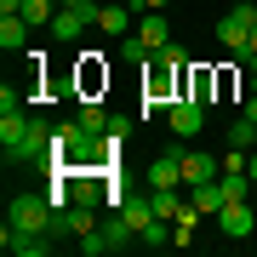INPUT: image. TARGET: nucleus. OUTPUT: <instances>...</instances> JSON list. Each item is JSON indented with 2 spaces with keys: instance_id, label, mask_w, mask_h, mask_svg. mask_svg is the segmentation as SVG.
Wrapping results in <instances>:
<instances>
[{
  "instance_id": "1",
  "label": "nucleus",
  "mask_w": 257,
  "mask_h": 257,
  "mask_svg": "<svg viewBox=\"0 0 257 257\" xmlns=\"http://www.w3.org/2000/svg\"><path fill=\"white\" fill-rule=\"evenodd\" d=\"M183 74L189 63H177V57H149V74H143V114H160V109H172L177 97H183Z\"/></svg>"
},
{
  "instance_id": "2",
  "label": "nucleus",
  "mask_w": 257,
  "mask_h": 257,
  "mask_svg": "<svg viewBox=\"0 0 257 257\" xmlns=\"http://www.w3.org/2000/svg\"><path fill=\"white\" fill-rule=\"evenodd\" d=\"M6 229H18V234H52L57 229V211H52L46 194H12Z\"/></svg>"
},
{
  "instance_id": "3",
  "label": "nucleus",
  "mask_w": 257,
  "mask_h": 257,
  "mask_svg": "<svg viewBox=\"0 0 257 257\" xmlns=\"http://www.w3.org/2000/svg\"><path fill=\"white\" fill-rule=\"evenodd\" d=\"M166 120H172V138L183 143V138H200V126H206V103L200 97H177L172 109H166Z\"/></svg>"
},
{
  "instance_id": "4",
  "label": "nucleus",
  "mask_w": 257,
  "mask_h": 257,
  "mask_svg": "<svg viewBox=\"0 0 257 257\" xmlns=\"http://www.w3.org/2000/svg\"><path fill=\"white\" fill-rule=\"evenodd\" d=\"M251 29H257V23H251V12H246V6H234L229 18H217V46H223V52H240V46L251 40Z\"/></svg>"
},
{
  "instance_id": "5",
  "label": "nucleus",
  "mask_w": 257,
  "mask_h": 257,
  "mask_svg": "<svg viewBox=\"0 0 257 257\" xmlns=\"http://www.w3.org/2000/svg\"><path fill=\"white\" fill-rule=\"evenodd\" d=\"M177 166H183V189H194V183H211V177H223V166L211 160V155H200V149H177Z\"/></svg>"
},
{
  "instance_id": "6",
  "label": "nucleus",
  "mask_w": 257,
  "mask_h": 257,
  "mask_svg": "<svg viewBox=\"0 0 257 257\" xmlns=\"http://www.w3.org/2000/svg\"><path fill=\"white\" fill-rule=\"evenodd\" d=\"M86 29H92V18H86V12L57 6V18H52V40H57V46H74V40H80Z\"/></svg>"
},
{
  "instance_id": "7",
  "label": "nucleus",
  "mask_w": 257,
  "mask_h": 257,
  "mask_svg": "<svg viewBox=\"0 0 257 257\" xmlns=\"http://www.w3.org/2000/svg\"><path fill=\"white\" fill-rule=\"evenodd\" d=\"M149 189H183V166H177V149L149 160Z\"/></svg>"
},
{
  "instance_id": "8",
  "label": "nucleus",
  "mask_w": 257,
  "mask_h": 257,
  "mask_svg": "<svg viewBox=\"0 0 257 257\" xmlns=\"http://www.w3.org/2000/svg\"><path fill=\"white\" fill-rule=\"evenodd\" d=\"M97 229V206H80V200H74L69 211H57V229L52 234H74V240H80V234H92Z\"/></svg>"
},
{
  "instance_id": "9",
  "label": "nucleus",
  "mask_w": 257,
  "mask_h": 257,
  "mask_svg": "<svg viewBox=\"0 0 257 257\" xmlns=\"http://www.w3.org/2000/svg\"><path fill=\"white\" fill-rule=\"evenodd\" d=\"M29 120H35V114H23V103H18V109H0V149H6V155L29 138Z\"/></svg>"
},
{
  "instance_id": "10",
  "label": "nucleus",
  "mask_w": 257,
  "mask_h": 257,
  "mask_svg": "<svg viewBox=\"0 0 257 257\" xmlns=\"http://www.w3.org/2000/svg\"><path fill=\"white\" fill-rule=\"evenodd\" d=\"M217 69H206V63H189V74H183V97H200V103H211V92H217Z\"/></svg>"
},
{
  "instance_id": "11",
  "label": "nucleus",
  "mask_w": 257,
  "mask_h": 257,
  "mask_svg": "<svg viewBox=\"0 0 257 257\" xmlns=\"http://www.w3.org/2000/svg\"><path fill=\"white\" fill-rule=\"evenodd\" d=\"M217 229L229 234V240H246V234H251V211H246V200H229V206H223V211H217Z\"/></svg>"
},
{
  "instance_id": "12",
  "label": "nucleus",
  "mask_w": 257,
  "mask_h": 257,
  "mask_svg": "<svg viewBox=\"0 0 257 257\" xmlns=\"http://www.w3.org/2000/svg\"><path fill=\"white\" fill-rule=\"evenodd\" d=\"M138 35H143V46H149V52H166V46H172V29H166V18H160V12H143Z\"/></svg>"
},
{
  "instance_id": "13",
  "label": "nucleus",
  "mask_w": 257,
  "mask_h": 257,
  "mask_svg": "<svg viewBox=\"0 0 257 257\" xmlns=\"http://www.w3.org/2000/svg\"><path fill=\"white\" fill-rule=\"evenodd\" d=\"M6 251H18V257H46V251H52V234H18V229H6Z\"/></svg>"
},
{
  "instance_id": "14",
  "label": "nucleus",
  "mask_w": 257,
  "mask_h": 257,
  "mask_svg": "<svg viewBox=\"0 0 257 257\" xmlns=\"http://www.w3.org/2000/svg\"><path fill=\"white\" fill-rule=\"evenodd\" d=\"M120 217L132 223V229H149V223H155V200H149V194H126V206H120Z\"/></svg>"
},
{
  "instance_id": "15",
  "label": "nucleus",
  "mask_w": 257,
  "mask_h": 257,
  "mask_svg": "<svg viewBox=\"0 0 257 257\" xmlns=\"http://www.w3.org/2000/svg\"><path fill=\"white\" fill-rule=\"evenodd\" d=\"M0 46H6V52H23V46H29V23L18 18V12L0 18Z\"/></svg>"
},
{
  "instance_id": "16",
  "label": "nucleus",
  "mask_w": 257,
  "mask_h": 257,
  "mask_svg": "<svg viewBox=\"0 0 257 257\" xmlns=\"http://www.w3.org/2000/svg\"><path fill=\"white\" fill-rule=\"evenodd\" d=\"M189 194H194V206H200V211H211V217L229 206V194H223V183H217V177H211V183H194Z\"/></svg>"
},
{
  "instance_id": "17",
  "label": "nucleus",
  "mask_w": 257,
  "mask_h": 257,
  "mask_svg": "<svg viewBox=\"0 0 257 257\" xmlns=\"http://www.w3.org/2000/svg\"><path fill=\"white\" fill-rule=\"evenodd\" d=\"M109 109H103V97H80V126L86 132H97V138H103V132H109Z\"/></svg>"
},
{
  "instance_id": "18",
  "label": "nucleus",
  "mask_w": 257,
  "mask_h": 257,
  "mask_svg": "<svg viewBox=\"0 0 257 257\" xmlns=\"http://www.w3.org/2000/svg\"><path fill=\"white\" fill-rule=\"evenodd\" d=\"M97 29H103V35H126V29H132V6H103L97 12Z\"/></svg>"
},
{
  "instance_id": "19",
  "label": "nucleus",
  "mask_w": 257,
  "mask_h": 257,
  "mask_svg": "<svg viewBox=\"0 0 257 257\" xmlns=\"http://www.w3.org/2000/svg\"><path fill=\"white\" fill-rule=\"evenodd\" d=\"M229 149H257V120L251 114H240L234 126H229Z\"/></svg>"
},
{
  "instance_id": "20",
  "label": "nucleus",
  "mask_w": 257,
  "mask_h": 257,
  "mask_svg": "<svg viewBox=\"0 0 257 257\" xmlns=\"http://www.w3.org/2000/svg\"><path fill=\"white\" fill-rule=\"evenodd\" d=\"M126 6H132V12H166L172 0H126Z\"/></svg>"
},
{
  "instance_id": "21",
  "label": "nucleus",
  "mask_w": 257,
  "mask_h": 257,
  "mask_svg": "<svg viewBox=\"0 0 257 257\" xmlns=\"http://www.w3.org/2000/svg\"><path fill=\"white\" fill-rule=\"evenodd\" d=\"M240 57H246V69H257V29H251V40L240 46Z\"/></svg>"
},
{
  "instance_id": "22",
  "label": "nucleus",
  "mask_w": 257,
  "mask_h": 257,
  "mask_svg": "<svg viewBox=\"0 0 257 257\" xmlns=\"http://www.w3.org/2000/svg\"><path fill=\"white\" fill-rule=\"evenodd\" d=\"M246 177H251V183H257V149H251V155H246Z\"/></svg>"
},
{
  "instance_id": "23",
  "label": "nucleus",
  "mask_w": 257,
  "mask_h": 257,
  "mask_svg": "<svg viewBox=\"0 0 257 257\" xmlns=\"http://www.w3.org/2000/svg\"><path fill=\"white\" fill-rule=\"evenodd\" d=\"M6 12H23V0H0V18H6Z\"/></svg>"
},
{
  "instance_id": "24",
  "label": "nucleus",
  "mask_w": 257,
  "mask_h": 257,
  "mask_svg": "<svg viewBox=\"0 0 257 257\" xmlns=\"http://www.w3.org/2000/svg\"><path fill=\"white\" fill-rule=\"evenodd\" d=\"M246 12H251V23H257V0H251V6H246Z\"/></svg>"
},
{
  "instance_id": "25",
  "label": "nucleus",
  "mask_w": 257,
  "mask_h": 257,
  "mask_svg": "<svg viewBox=\"0 0 257 257\" xmlns=\"http://www.w3.org/2000/svg\"><path fill=\"white\" fill-rule=\"evenodd\" d=\"M251 92H257V69H251Z\"/></svg>"
}]
</instances>
